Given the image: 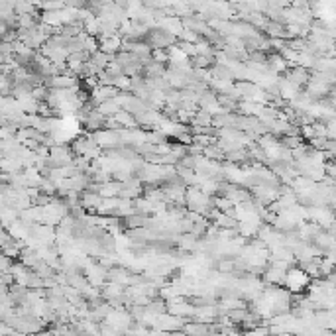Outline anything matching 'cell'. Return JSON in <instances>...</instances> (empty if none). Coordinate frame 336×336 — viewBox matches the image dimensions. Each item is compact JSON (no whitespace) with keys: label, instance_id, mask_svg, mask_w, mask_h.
<instances>
[{"label":"cell","instance_id":"obj_6","mask_svg":"<svg viewBox=\"0 0 336 336\" xmlns=\"http://www.w3.org/2000/svg\"><path fill=\"white\" fill-rule=\"evenodd\" d=\"M246 61H252V63H266V61H268V51H264V49L248 51V59H246Z\"/></svg>","mask_w":336,"mask_h":336},{"label":"cell","instance_id":"obj_7","mask_svg":"<svg viewBox=\"0 0 336 336\" xmlns=\"http://www.w3.org/2000/svg\"><path fill=\"white\" fill-rule=\"evenodd\" d=\"M152 59L160 61V63H168L169 61L168 49H152Z\"/></svg>","mask_w":336,"mask_h":336},{"label":"cell","instance_id":"obj_8","mask_svg":"<svg viewBox=\"0 0 336 336\" xmlns=\"http://www.w3.org/2000/svg\"><path fill=\"white\" fill-rule=\"evenodd\" d=\"M128 2L130 0H112L114 6H120V8H128Z\"/></svg>","mask_w":336,"mask_h":336},{"label":"cell","instance_id":"obj_4","mask_svg":"<svg viewBox=\"0 0 336 336\" xmlns=\"http://www.w3.org/2000/svg\"><path fill=\"white\" fill-rule=\"evenodd\" d=\"M118 122H120V126L122 128H136L138 124H136V120H134V116L128 112V110H124V108H120L116 114H112Z\"/></svg>","mask_w":336,"mask_h":336},{"label":"cell","instance_id":"obj_5","mask_svg":"<svg viewBox=\"0 0 336 336\" xmlns=\"http://www.w3.org/2000/svg\"><path fill=\"white\" fill-rule=\"evenodd\" d=\"M91 63H95L99 69H104L106 65H108V55L104 53V51H101V49H95L93 53H91V59H89Z\"/></svg>","mask_w":336,"mask_h":336},{"label":"cell","instance_id":"obj_3","mask_svg":"<svg viewBox=\"0 0 336 336\" xmlns=\"http://www.w3.org/2000/svg\"><path fill=\"white\" fill-rule=\"evenodd\" d=\"M120 183L118 181H106V183H101L99 187V195L101 197H118V191H120Z\"/></svg>","mask_w":336,"mask_h":336},{"label":"cell","instance_id":"obj_1","mask_svg":"<svg viewBox=\"0 0 336 336\" xmlns=\"http://www.w3.org/2000/svg\"><path fill=\"white\" fill-rule=\"evenodd\" d=\"M102 122H104V116H102L97 108H93V110H91V114L87 116V120H85L83 124H85V128H87L89 132H97V130H101V128H102Z\"/></svg>","mask_w":336,"mask_h":336},{"label":"cell","instance_id":"obj_2","mask_svg":"<svg viewBox=\"0 0 336 336\" xmlns=\"http://www.w3.org/2000/svg\"><path fill=\"white\" fill-rule=\"evenodd\" d=\"M97 110H99L102 116H112V114H116V112L120 110V104H118L114 99H108V101L99 102V104H97Z\"/></svg>","mask_w":336,"mask_h":336}]
</instances>
